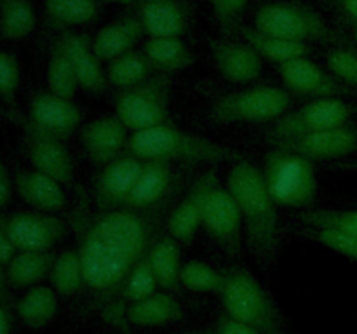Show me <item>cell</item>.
I'll list each match as a JSON object with an SVG mask.
<instances>
[{"instance_id":"14","label":"cell","mask_w":357,"mask_h":334,"mask_svg":"<svg viewBox=\"0 0 357 334\" xmlns=\"http://www.w3.org/2000/svg\"><path fill=\"white\" fill-rule=\"evenodd\" d=\"M6 230L16 250H51L65 237V223L40 211L6 216Z\"/></svg>"},{"instance_id":"16","label":"cell","mask_w":357,"mask_h":334,"mask_svg":"<svg viewBox=\"0 0 357 334\" xmlns=\"http://www.w3.org/2000/svg\"><path fill=\"white\" fill-rule=\"evenodd\" d=\"M218 181V170L216 167H211L202 173L192 183L185 197L176 205H173L169 216H167L166 226L174 240H178L180 244H190L194 240L195 233L202 226V216H204L209 190Z\"/></svg>"},{"instance_id":"10","label":"cell","mask_w":357,"mask_h":334,"mask_svg":"<svg viewBox=\"0 0 357 334\" xmlns=\"http://www.w3.org/2000/svg\"><path fill=\"white\" fill-rule=\"evenodd\" d=\"M202 226L213 240L230 256H237L243 246V218L229 188L215 183L206 200Z\"/></svg>"},{"instance_id":"45","label":"cell","mask_w":357,"mask_h":334,"mask_svg":"<svg viewBox=\"0 0 357 334\" xmlns=\"http://www.w3.org/2000/svg\"><path fill=\"white\" fill-rule=\"evenodd\" d=\"M10 190H13V181H10L9 170L6 164L0 160V207H6L9 204Z\"/></svg>"},{"instance_id":"39","label":"cell","mask_w":357,"mask_h":334,"mask_svg":"<svg viewBox=\"0 0 357 334\" xmlns=\"http://www.w3.org/2000/svg\"><path fill=\"white\" fill-rule=\"evenodd\" d=\"M303 235H307L321 246L328 247V249L335 250V253L342 254V256L349 257V260L357 261V235L330 228H307Z\"/></svg>"},{"instance_id":"19","label":"cell","mask_w":357,"mask_h":334,"mask_svg":"<svg viewBox=\"0 0 357 334\" xmlns=\"http://www.w3.org/2000/svg\"><path fill=\"white\" fill-rule=\"evenodd\" d=\"M80 143L94 166H107L128 148V129L117 117L94 118L80 131Z\"/></svg>"},{"instance_id":"30","label":"cell","mask_w":357,"mask_h":334,"mask_svg":"<svg viewBox=\"0 0 357 334\" xmlns=\"http://www.w3.org/2000/svg\"><path fill=\"white\" fill-rule=\"evenodd\" d=\"M58 292L51 287L35 285L16 303L20 319L31 329H40L54 319L58 312Z\"/></svg>"},{"instance_id":"40","label":"cell","mask_w":357,"mask_h":334,"mask_svg":"<svg viewBox=\"0 0 357 334\" xmlns=\"http://www.w3.org/2000/svg\"><path fill=\"white\" fill-rule=\"evenodd\" d=\"M328 70L347 86L357 89V51L356 49L338 45L328 51Z\"/></svg>"},{"instance_id":"15","label":"cell","mask_w":357,"mask_h":334,"mask_svg":"<svg viewBox=\"0 0 357 334\" xmlns=\"http://www.w3.org/2000/svg\"><path fill=\"white\" fill-rule=\"evenodd\" d=\"M145 164L146 160L126 153L103 166L94 181V207L103 211L124 207Z\"/></svg>"},{"instance_id":"31","label":"cell","mask_w":357,"mask_h":334,"mask_svg":"<svg viewBox=\"0 0 357 334\" xmlns=\"http://www.w3.org/2000/svg\"><path fill=\"white\" fill-rule=\"evenodd\" d=\"M105 72H107L108 84L119 87L121 90L138 86L155 75V70L152 68L145 52L135 51V49L112 59Z\"/></svg>"},{"instance_id":"38","label":"cell","mask_w":357,"mask_h":334,"mask_svg":"<svg viewBox=\"0 0 357 334\" xmlns=\"http://www.w3.org/2000/svg\"><path fill=\"white\" fill-rule=\"evenodd\" d=\"M157 278L153 275L152 267H150L149 256L143 261H139L135 267V270L129 273L128 280H126L124 287H122L121 299L122 301L135 303L139 299H145L152 296L157 289Z\"/></svg>"},{"instance_id":"51","label":"cell","mask_w":357,"mask_h":334,"mask_svg":"<svg viewBox=\"0 0 357 334\" xmlns=\"http://www.w3.org/2000/svg\"><path fill=\"white\" fill-rule=\"evenodd\" d=\"M352 35H354V40L357 44V23H352Z\"/></svg>"},{"instance_id":"26","label":"cell","mask_w":357,"mask_h":334,"mask_svg":"<svg viewBox=\"0 0 357 334\" xmlns=\"http://www.w3.org/2000/svg\"><path fill=\"white\" fill-rule=\"evenodd\" d=\"M237 33L241 35V38L248 45H251L257 51V54L261 59H267V61L275 63L279 66L291 61V59L307 58L310 52L309 44H300V42H291L281 37H274V35H268L257 30L255 26H244V24H241L237 28Z\"/></svg>"},{"instance_id":"2","label":"cell","mask_w":357,"mask_h":334,"mask_svg":"<svg viewBox=\"0 0 357 334\" xmlns=\"http://www.w3.org/2000/svg\"><path fill=\"white\" fill-rule=\"evenodd\" d=\"M227 188L241 211L250 250L261 267H267L274 261L279 247V214L261 170L246 159L232 162Z\"/></svg>"},{"instance_id":"46","label":"cell","mask_w":357,"mask_h":334,"mask_svg":"<svg viewBox=\"0 0 357 334\" xmlns=\"http://www.w3.org/2000/svg\"><path fill=\"white\" fill-rule=\"evenodd\" d=\"M338 7L345 16L352 19V23H357V0H337Z\"/></svg>"},{"instance_id":"12","label":"cell","mask_w":357,"mask_h":334,"mask_svg":"<svg viewBox=\"0 0 357 334\" xmlns=\"http://www.w3.org/2000/svg\"><path fill=\"white\" fill-rule=\"evenodd\" d=\"M187 174L174 169L173 164L149 160L126 200L124 207L150 209L174 202L183 188Z\"/></svg>"},{"instance_id":"1","label":"cell","mask_w":357,"mask_h":334,"mask_svg":"<svg viewBox=\"0 0 357 334\" xmlns=\"http://www.w3.org/2000/svg\"><path fill=\"white\" fill-rule=\"evenodd\" d=\"M174 202L150 209H96L80 197L70 216L82 260L84 289L114 326H126L121 292L129 273L145 260L167 223Z\"/></svg>"},{"instance_id":"41","label":"cell","mask_w":357,"mask_h":334,"mask_svg":"<svg viewBox=\"0 0 357 334\" xmlns=\"http://www.w3.org/2000/svg\"><path fill=\"white\" fill-rule=\"evenodd\" d=\"M20 63L13 52L0 51V101L14 108L20 89Z\"/></svg>"},{"instance_id":"29","label":"cell","mask_w":357,"mask_h":334,"mask_svg":"<svg viewBox=\"0 0 357 334\" xmlns=\"http://www.w3.org/2000/svg\"><path fill=\"white\" fill-rule=\"evenodd\" d=\"M150 267L157 278L159 287L166 291H176L180 285V242L174 240L169 233H162L153 244L149 254Z\"/></svg>"},{"instance_id":"42","label":"cell","mask_w":357,"mask_h":334,"mask_svg":"<svg viewBox=\"0 0 357 334\" xmlns=\"http://www.w3.org/2000/svg\"><path fill=\"white\" fill-rule=\"evenodd\" d=\"M248 6V0H211L213 14H215L216 23L222 26L225 33L237 31L241 26L239 19L243 16L244 9Z\"/></svg>"},{"instance_id":"7","label":"cell","mask_w":357,"mask_h":334,"mask_svg":"<svg viewBox=\"0 0 357 334\" xmlns=\"http://www.w3.org/2000/svg\"><path fill=\"white\" fill-rule=\"evenodd\" d=\"M171 89L173 75L155 73L145 82L119 93L115 117L132 132L171 124Z\"/></svg>"},{"instance_id":"37","label":"cell","mask_w":357,"mask_h":334,"mask_svg":"<svg viewBox=\"0 0 357 334\" xmlns=\"http://www.w3.org/2000/svg\"><path fill=\"white\" fill-rule=\"evenodd\" d=\"M223 271L215 270L204 261H188L181 267L180 284L195 292H216L223 287Z\"/></svg>"},{"instance_id":"44","label":"cell","mask_w":357,"mask_h":334,"mask_svg":"<svg viewBox=\"0 0 357 334\" xmlns=\"http://www.w3.org/2000/svg\"><path fill=\"white\" fill-rule=\"evenodd\" d=\"M16 253L17 250L14 249L13 242H10L9 235H7L6 214H0V267H3V264L7 267Z\"/></svg>"},{"instance_id":"27","label":"cell","mask_w":357,"mask_h":334,"mask_svg":"<svg viewBox=\"0 0 357 334\" xmlns=\"http://www.w3.org/2000/svg\"><path fill=\"white\" fill-rule=\"evenodd\" d=\"M143 52L155 73L173 75L194 65V54L180 37H149Z\"/></svg>"},{"instance_id":"33","label":"cell","mask_w":357,"mask_h":334,"mask_svg":"<svg viewBox=\"0 0 357 334\" xmlns=\"http://www.w3.org/2000/svg\"><path fill=\"white\" fill-rule=\"evenodd\" d=\"M100 0H45V16L56 26H75L94 21Z\"/></svg>"},{"instance_id":"53","label":"cell","mask_w":357,"mask_h":334,"mask_svg":"<svg viewBox=\"0 0 357 334\" xmlns=\"http://www.w3.org/2000/svg\"><path fill=\"white\" fill-rule=\"evenodd\" d=\"M121 334H128V333H121Z\"/></svg>"},{"instance_id":"11","label":"cell","mask_w":357,"mask_h":334,"mask_svg":"<svg viewBox=\"0 0 357 334\" xmlns=\"http://www.w3.org/2000/svg\"><path fill=\"white\" fill-rule=\"evenodd\" d=\"M279 73L284 86L291 94L310 96L314 100H328V97L357 96V89L338 80L328 70L310 61L309 58L291 59L279 66Z\"/></svg>"},{"instance_id":"23","label":"cell","mask_w":357,"mask_h":334,"mask_svg":"<svg viewBox=\"0 0 357 334\" xmlns=\"http://www.w3.org/2000/svg\"><path fill=\"white\" fill-rule=\"evenodd\" d=\"M14 186L20 197L40 212L59 211L65 207V193L61 183L38 170H17L14 174Z\"/></svg>"},{"instance_id":"3","label":"cell","mask_w":357,"mask_h":334,"mask_svg":"<svg viewBox=\"0 0 357 334\" xmlns=\"http://www.w3.org/2000/svg\"><path fill=\"white\" fill-rule=\"evenodd\" d=\"M128 153L142 160H159V162L185 166L194 164L237 162L244 159L237 150L211 141L204 136L181 131L173 124L160 125L149 131L132 132L128 143Z\"/></svg>"},{"instance_id":"49","label":"cell","mask_w":357,"mask_h":334,"mask_svg":"<svg viewBox=\"0 0 357 334\" xmlns=\"http://www.w3.org/2000/svg\"><path fill=\"white\" fill-rule=\"evenodd\" d=\"M7 275L3 273L2 267H0V305L3 303V299H6V285H7Z\"/></svg>"},{"instance_id":"17","label":"cell","mask_w":357,"mask_h":334,"mask_svg":"<svg viewBox=\"0 0 357 334\" xmlns=\"http://www.w3.org/2000/svg\"><path fill=\"white\" fill-rule=\"evenodd\" d=\"M24 120L31 127L66 141L80 125V110L72 100L42 90L31 96Z\"/></svg>"},{"instance_id":"6","label":"cell","mask_w":357,"mask_h":334,"mask_svg":"<svg viewBox=\"0 0 357 334\" xmlns=\"http://www.w3.org/2000/svg\"><path fill=\"white\" fill-rule=\"evenodd\" d=\"M255 28L274 37L300 44L323 42L344 44L340 35L309 6L298 2H275L261 6L255 14Z\"/></svg>"},{"instance_id":"4","label":"cell","mask_w":357,"mask_h":334,"mask_svg":"<svg viewBox=\"0 0 357 334\" xmlns=\"http://www.w3.org/2000/svg\"><path fill=\"white\" fill-rule=\"evenodd\" d=\"M223 277L220 298L227 315L246 324L258 334H288L274 299L250 271L230 268L223 271Z\"/></svg>"},{"instance_id":"32","label":"cell","mask_w":357,"mask_h":334,"mask_svg":"<svg viewBox=\"0 0 357 334\" xmlns=\"http://www.w3.org/2000/svg\"><path fill=\"white\" fill-rule=\"evenodd\" d=\"M37 14L30 0L0 2V35L7 40H21L35 30Z\"/></svg>"},{"instance_id":"54","label":"cell","mask_w":357,"mask_h":334,"mask_svg":"<svg viewBox=\"0 0 357 334\" xmlns=\"http://www.w3.org/2000/svg\"><path fill=\"white\" fill-rule=\"evenodd\" d=\"M0 2H2V0H0Z\"/></svg>"},{"instance_id":"22","label":"cell","mask_w":357,"mask_h":334,"mask_svg":"<svg viewBox=\"0 0 357 334\" xmlns=\"http://www.w3.org/2000/svg\"><path fill=\"white\" fill-rule=\"evenodd\" d=\"M136 16L149 37H181L188 26L183 0H138Z\"/></svg>"},{"instance_id":"48","label":"cell","mask_w":357,"mask_h":334,"mask_svg":"<svg viewBox=\"0 0 357 334\" xmlns=\"http://www.w3.org/2000/svg\"><path fill=\"white\" fill-rule=\"evenodd\" d=\"M333 167H335V169H340V170H349V173H357V160H345V162H337Z\"/></svg>"},{"instance_id":"13","label":"cell","mask_w":357,"mask_h":334,"mask_svg":"<svg viewBox=\"0 0 357 334\" xmlns=\"http://www.w3.org/2000/svg\"><path fill=\"white\" fill-rule=\"evenodd\" d=\"M21 125L24 131V152L33 169L61 184L72 183L73 160L65 141L31 127L24 118H21Z\"/></svg>"},{"instance_id":"25","label":"cell","mask_w":357,"mask_h":334,"mask_svg":"<svg viewBox=\"0 0 357 334\" xmlns=\"http://www.w3.org/2000/svg\"><path fill=\"white\" fill-rule=\"evenodd\" d=\"M183 310L169 292H153L152 296L131 303L126 308V319L129 324L142 327H159L181 320Z\"/></svg>"},{"instance_id":"8","label":"cell","mask_w":357,"mask_h":334,"mask_svg":"<svg viewBox=\"0 0 357 334\" xmlns=\"http://www.w3.org/2000/svg\"><path fill=\"white\" fill-rule=\"evenodd\" d=\"M293 94L272 86L250 87L220 96L209 110V120L215 124H251L271 122L289 110Z\"/></svg>"},{"instance_id":"34","label":"cell","mask_w":357,"mask_h":334,"mask_svg":"<svg viewBox=\"0 0 357 334\" xmlns=\"http://www.w3.org/2000/svg\"><path fill=\"white\" fill-rule=\"evenodd\" d=\"M52 289L61 296H73L84 289V268L79 250L70 249L58 254L52 263L51 273Z\"/></svg>"},{"instance_id":"28","label":"cell","mask_w":357,"mask_h":334,"mask_svg":"<svg viewBox=\"0 0 357 334\" xmlns=\"http://www.w3.org/2000/svg\"><path fill=\"white\" fill-rule=\"evenodd\" d=\"M54 254L51 250H17L7 264V280L14 287H30L51 273Z\"/></svg>"},{"instance_id":"20","label":"cell","mask_w":357,"mask_h":334,"mask_svg":"<svg viewBox=\"0 0 357 334\" xmlns=\"http://www.w3.org/2000/svg\"><path fill=\"white\" fill-rule=\"evenodd\" d=\"M56 40L61 44L63 51L68 56L73 66L79 87L93 94H100L107 89V72L101 68V59L93 49V40L84 33L63 31Z\"/></svg>"},{"instance_id":"47","label":"cell","mask_w":357,"mask_h":334,"mask_svg":"<svg viewBox=\"0 0 357 334\" xmlns=\"http://www.w3.org/2000/svg\"><path fill=\"white\" fill-rule=\"evenodd\" d=\"M10 315L2 305H0V334H10Z\"/></svg>"},{"instance_id":"5","label":"cell","mask_w":357,"mask_h":334,"mask_svg":"<svg viewBox=\"0 0 357 334\" xmlns=\"http://www.w3.org/2000/svg\"><path fill=\"white\" fill-rule=\"evenodd\" d=\"M261 176L278 205L307 209L316 200V167L298 153L274 146L265 157Z\"/></svg>"},{"instance_id":"50","label":"cell","mask_w":357,"mask_h":334,"mask_svg":"<svg viewBox=\"0 0 357 334\" xmlns=\"http://www.w3.org/2000/svg\"><path fill=\"white\" fill-rule=\"evenodd\" d=\"M100 2H110V3H122V6H128V3L136 2V0H100Z\"/></svg>"},{"instance_id":"52","label":"cell","mask_w":357,"mask_h":334,"mask_svg":"<svg viewBox=\"0 0 357 334\" xmlns=\"http://www.w3.org/2000/svg\"><path fill=\"white\" fill-rule=\"evenodd\" d=\"M187 334H211L208 331H195V333H187Z\"/></svg>"},{"instance_id":"24","label":"cell","mask_w":357,"mask_h":334,"mask_svg":"<svg viewBox=\"0 0 357 334\" xmlns=\"http://www.w3.org/2000/svg\"><path fill=\"white\" fill-rule=\"evenodd\" d=\"M145 33L138 16H126L107 24L93 38V49L101 61H108L132 51L139 37Z\"/></svg>"},{"instance_id":"43","label":"cell","mask_w":357,"mask_h":334,"mask_svg":"<svg viewBox=\"0 0 357 334\" xmlns=\"http://www.w3.org/2000/svg\"><path fill=\"white\" fill-rule=\"evenodd\" d=\"M215 334H258V333L255 329H251L250 326H246V324L225 315L218 320V326H216Z\"/></svg>"},{"instance_id":"35","label":"cell","mask_w":357,"mask_h":334,"mask_svg":"<svg viewBox=\"0 0 357 334\" xmlns=\"http://www.w3.org/2000/svg\"><path fill=\"white\" fill-rule=\"evenodd\" d=\"M47 86L52 94L66 97V100H72L79 89V80L73 72L72 63L58 40L52 44L51 54H49Z\"/></svg>"},{"instance_id":"21","label":"cell","mask_w":357,"mask_h":334,"mask_svg":"<svg viewBox=\"0 0 357 334\" xmlns=\"http://www.w3.org/2000/svg\"><path fill=\"white\" fill-rule=\"evenodd\" d=\"M211 54L216 70L230 82L248 84L260 77L264 59L244 40H213Z\"/></svg>"},{"instance_id":"9","label":"cell","mask_w":357,"mask_h":334,"mask_svg":"<svg viewBox=\"0 0 357 334\" xmlns=\"http://www.w3.org/2000/svg\"><path fill=\"white\" fill-rule=\"evenodd\" d=\"M352 113H354V106L340 97L312 100L303 106L286 111L282 117H279L267 131L265 139L272 146H275L324 131V129L340 127V125L349 124Z\"/></svg>"},{"instance_id":"36","label":"cell","mask_w":357,"mask_h":334,"mask_svg":"<svg viewBox=\"0 0 357 334\" xmlns=\"http://www.w3.org/2000/svg\"><path fill=\"white\" fill-rule=\"evenodd\" d=\"M307 228H330L357 235V209H312L300 212Z\"/></svg>"},{"instance_id":"18","label":"cell","mask_w":357,"mask_h":334,"mask_svg":"<svg viewBox=\"0 0 357 334\" xmlns=\"http://www.w3.org/2000/svg\"><path fill=\"white\" fill-rule=\"evenodd\" d=\"M305 157L310 162L316 160H340L357 153V127L351 124L340 127L324 129L303 138L275 145Z\"/></svg>"}]
</instances>
